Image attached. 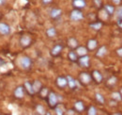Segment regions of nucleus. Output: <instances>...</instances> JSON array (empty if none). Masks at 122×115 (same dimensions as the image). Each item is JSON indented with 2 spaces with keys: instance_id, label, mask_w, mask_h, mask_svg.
<instances>
[{
  "instance_id": "obj_28",
  "label": "nucleus",
  "mask_w": 122,
  "mask_h": 115,
  "mask_svg": "<svg viewBox=\"0 0 122 115\" xmlns=\"http://www.w3.org/2000/svg\"><path fill=\"white\" fill-rule=\"evenodd\" d=\"M102 27V23H94V24H91V25H90V28L96 29V30L101 29Z\"/></svg>"
},
{
  "instance_id": "obj_8",
  "label": "nucleus",
  "mask_w": 122,
  "mask_h": 115,
  "mask_svg": "<svg viewBox=\"0 0 122 115\" xmlns=\"http://www.w3.org/2000/svg\"><path fill=\"white\" fill-rule=\"evenodd\" d=\"M56 85L60 88H65L68 85V80L67 77H63V76H59L56 79Z\"/></svg>"
},
{
  "instance_id": "obj_4",
  "label": "nucleus",
  "mask_w": 122,
  "mask_h": 115,
  "mask_svg": "<svg viewBox=\"0 0 122 115\" xmlns=\"http://www.w3.org/2000/svg\"><path fill=\"white\" fill-rule=\"evenodd\" d=\"M78 62L82 67L87 68V67H89V57L87 55L82 56L78 58Z\"/></svg>"
},
{
  "instance_id": "obj_36",
  "label": "nucleus",
  "mask_w": 122,
  "mask_h": 115,
  "mask_svg": "<svg viewBox=\"0 0 122 115\" xmlns=\"http://www.w3.org/2000/svg\"><path fill=\"white\" fill-rule=\"evenodd\" d=\"M117 55H118V56L122 57V47H121V48H119V49H117Z\"/></svg>"
},
{
  "instance_id": "obj_38",
  "label": "nucleus",
  "mask_w": 122,
  "mask_h": 115,
  "mask_svg": "<svg viewBox=\"0 0 122 115\" xmlns=\"http://www.w3.org/2000/svg\"><path fill=\"white\" fill-rule=\"evenodd\" d=\"M116 5H119L120 4V2H121V0H112Z\"/></svg>"
},
{
  "instance_id": "obj_14",
  "label": "nucleus",
  "mask_w": 122,
  "mask_h": 115,
  "mask_svg": "<svg viewBox=\"0 0 122 115\" xmlns=\"http://www.w3.org/2000/svg\"><path fill=\"white\" fill-rule=\"evenodd\" d=\"M76 53H77V55L80 56V57L85 56V55L87 54V49H86V47H84V46H79V47H77Z\"/></svg>"
},
{
  "instance_id": "obj_12",
  "label": "nucleus",
  "mask_w": 122,
  "mask_h": 115,
  "mask_svg": "<svg viewBox=\"0 0 122 115\" xmlns=\"http://www.w3.org/2000/svg\"><path fill=\"white\" fill-rule=\"evenodd\" d=\"M72 5L77 9H83L86 7V1L85 0H73Z\"/></svg>"
},
{
  "instance_id": "obj_39",
  "label": "nucleus",
  "mask_w": 122,
  "mask_h": 115,
  "mask_svg": "<svg viewBox=\"0 0 122 115\" xmlns=\"http://www.w3.org/2000/svg\"><path fill=\"white\" fill-rule=\"evenodd\" d=\"M67 114H74V112H73V110H69L67 112Z\"/></svg>"
},
{
  "instance_id": "obj_37",
  "label": "nucleus",
  "mask_w": 122,
  "mask_h": 115,
  "mask_svg": "<svg viewBox=\"0 0 122 115\" xmlns=\"http://www.w3.org/2000/svg\"><path fill=\"white\" fill-rule=\"evenodd\" d=\"M41 1H42V3L45 4V5H47V4H49V3L52 2V0H41Z\"/></svg>"
},
{
  "instance_id": "obj_34",
  "label": "nucleus",
  "mask_w": 122,
  "mask_h": 115,
  "mask_svg": "<svg viewBox=\"0 0 122 115\" xmlns=\"http://www.w3.org/2000/svg\"><path fill=\"white\" fill-rule=\"evenodd\" d=\"M117 17L118 18H122V6L118 9V11H117Z\"/></svg>"
},
{
  "instance_id": "obj_33",
  "label": "nucleus",
  "mask_w": 122,
  "mask_h": 115,
  "mask_svg": "<svg viewBox=\"0 0 122 115\" xmlns=\"http://www.w3.org/2000/svg\"><path fill=\"white\" fill-rule=\"evenodd\" d=\"M41 95H42V96H45L46 94L48 93L47 89H45V88H44V89H41ZM47 95H48V94H47Z\"/></svg>"
},
{
  "instance_id": "obj_20",
  "label": "nucleus",
  "mask_w": 122,
  "mask_h": 115,
  "mask_svg": "<svg viewBox=\"0 0 122 115\" xmlns=\"http://www.w3.org/2000/svg\"><path fill=\"white\" fill-rule=\"evenodd\" d=\"M74 107H75V109L79 112H82L85 109V106H84L83 102H81V101H77L76 103L74 104Z\"/></svg>"
},
{
  "instance_id": "obj_11",
  "label": "nucleus",
  "mask_w": 122,
  "mask_h": 115,
  "mask_svg": "<svg viewBox=\"0 0 122 115\" xmlns=\"http://www.w3.org/2000/svg\"><path fill=\"white\" fill-rule=\"evenodd\" d=\"M24 88L22 86H19L16 88V90L14 91V95L16 98H23L24 97Z\"/></svg>"
},
{
  "instance_id": "obj_5",
  "label": "nucleus",
  "mask_w": 122,
  "mask_h": 115,
  "mask_svg": "<svg viewBox=\"0 0 122 115\" xmlns=\"http://www.w3.org/2000/svg\"><path fill=\"white\" fill-rule=\"evenodd\" d=\"M20 64L24 69H28L31 66V59L28 57H23L20 60Z\"/></svg>"
},
{
  "instance_id": "obj_18",
  "label": "nucleus",
  "mask_w": 122,
  "mask_h": 115,
  "mask_svg": "<svg viewBox=\"0 0 122 115\" xmlns=\"http://www.w3.org/2000/svg\"><path fill=\"white\" fill-rule=\"evenodd\" d=\"M67 80H68V85H69V87H70L71 89H74V88L76 87V81H75L71 76L68 75V76H67Z\"/></svg>"
},
{
  "instance_id": "obj_19",
  "label": "nucleus",
  "mask_w": 122,
  "mask_h": 115,
  "mask_svg": "<svg viewBox=\"0 0 122 115\" xmlns=\"http://www.w3.org/2000/svg\"><path fill=\"white\" fill-rule=\"evenodd\" d=\"M25 90L27 91V92H28L29 94H34V93H35V92H34V90H33V87H32V84H31L30 82L25 81Z\"/></svg>"
},
{
  "instance_id": "obj_7",
  "label": "nucleus",
  "mask_w": 122,
  "mask_h": 115,
  "mask_svg": "<svg viewBox=\"0 0 122 115\" xmlns=\"http://www.w3.org/2000/svg\"><path fill=\"white\" fill-rule=\"evenodd\" d=\"M0 33L2 35H9L10 33V28L5 23H0Z\"/></svg>"
},
{
  "instance_id": "obj_32",
  "label": "nucleus",
  "mask_w": 122,
  "mask_h": 115,
  "mask_svg": "<svg viewBox=\"0 0 122 115\" xmlns=\"http://www.w3.org/2000/svg\"><path fill=\"white\" fill-rule=\"evenodd\" d=\"M94 4L96 5L97 8H100L102 6V1L101 0H94Z\"/></svg>"
},
{
  "instance_id": "obj_17",
  "label": "nucleus",
  "mask_w": 122,
  "mask_h": 115,
  "mask_svg": "<svg viewBox=\"0 0 122 115\" xmlns=\"http://www.w3.org/2000/svg\"><path fill=\"white\" fill-rule=\"evenodd\" d=\"M68 44H69V46H70L71 48H72V49L78 47V42H77V40L75 38H71V39L69 40V42H68Z\"/></svg>"
},
{
  "instance_id": "obj_6",
  "label": "nucleus",
  "mask_w": 122,
  "mask_h": 115,
  "mask_svg": "<svg viewBox=\"0 0 122 115\" xmlns=\"http://www.w3.org/2000/svg\"><path fill=\"white\" fill-rule=\"evenodd\" d=\"M20 43H21V45H22L23 47H27V46L30 45L31 38L29 36H27V35H24V36H22L21 39H20Z\"/></svg>"
},
{
  "instance_id": "obj_22",
  "label": "nucleus",
  "mask_w": 122,
  "mask_h": 115,
  "mask_svg": "<svg viewBox=\"0 0 122 115\" xmlns=\"http://www.w3.org/2000/svg\"><path fill=\"white\" fill-rule=\"evenodd\" d=\"M46 34H47L48 37H55L56 34V29H55V28H50V29H48L47 31H46Z\"/></svg>"
},
{
  "instance_id": "obj_31",
  "label": "nucleus",
  "mask_w": 122,
  "mask_h": 115,
  "mask_svg": "<svg viewBox=\"0 0 122 115\" xmlns=\"http://www.w3.org/2000/svg\"><path fill=\"white\" fill-rule=\"evenodd\" d=\"M56 114H58V115H62L63 113H64V110L61 109V108H56Z\"/></svg>"
},
{
  "instance_id": "obj_30",
  "label": "nucleus",
  "mask_w": 122,
  "mask_h": 115,
  "mask_svg": "<svg viewBox=\"0 0 122 115\" xmlns=\"http://www.w3.org/2000/svg\"><path fill=\"white\" fill-rule=\"evenodd\" d=\"M116 81H117V77L112 76L111 78H109V80H108V84H110V85H114V84L116 83Z\"/></svg>"
},
{
  "instance_id": "obj_25",
  "label": "nucleus",
  "mask_w": 122,
  "mask_h": 115,
  "mask_svg": "<svg viewBox=\"0 0 122 115\" xmlns=\"http://www.w3.org/2000/svg\"><path fill=\"white\" fill-rule=\"evenodd\" d=\"M112 98H113L114 100H116V101H120L122 99L120 92H113V93H112Z\"/></svg>"
},
{
  "instance_id": "obj_2",
  "label": "nucleus",
  "mask_w": 122,
  "mask_h": 115,
  "mask_svg": "<svg viewBox=\"0 0 122 115\" xmlns=\"http://www.w3.org/2000/svg\"><path fill=\"white\" fill-rule=\"evenodd\" d=\"M48 96V102H49V105L51 108H56V106L57 105V95L55 93V92H49V94L47 95Z\"/></svg>"
},
{
  "instance_id": "obj_9",
  "label": "nucleus",
  "mask_w": 122,
  "mask_h": 115,
  "mask_svg": "<svg viewBox=\"0 0 122 115\" xmlns=\"http://www.w3.org/2000/svg\"><path fill=\"white\" fill-rule=\"evenodd\" d=\"M92 77L98 83H101L102 81V74L99 72V71H97V70L93 71V73H92Z\"/></svg>"
},
{
  "instance_id": "obj_3",
  "label": "nucleus",
  "mask_w": 122,
  "mask_h": 115,
  "mask_svg": "<svg viewBox=\"0 0 122 115\" xmlns=\"http://www.w3.org/2000/svg\"><path fill=\"white\" fill-rule=\"evenodd\" d=\"M91 75L88 74V73H81L80 75H79V79L81 81V83H83L84 85H87L90 83L91 81Z\"/></svg>"
},
{
  "instance_id": "obj_1",
  "label": "nucleus",
  "mask_w": 122,
  "mask_h": 115,
  "mask_svg": "<svg viewBox=\"0 0 122 115\" xmlns=\"http://www.w3.org/2000/svg\"><path fill=\"white\" fill-rule=\"evenodd\" d=\"M71 21H74V22H78L80 20H82L84 18V15H83V12L79 10H74L71 12Z\"/></svg>"
},
{
  "instance_id": "obj_29",
  "label": "nucleus",
  "mask_w": 122,
  "mask_h": 115,
  "mask_svg": "<svg viewBox=\"0 0 122 115\" xmlns=\"http://www.w3.org/2000/svg\"><path fill=\"white\" fill-rule=\"evenodd\" d=\"M87 114L88 115H96L97 114V109L95 107H90L88 111H87Z\"/></svg>"
},
{
  "instance_id": "obj_21",
  "label": "nucleus",
  "mask_w": 122,
  "mask_h": 115,
  "mask_svg": "<svg viewBox=\"0 0 122 115\" xmlns=\"http://www.w3.org/2000/svg\"><path fill=\"white\" fill-rule=\"evenodd\" d=\"M107 52V49L105 46H102L100 47V49L97 51V57H100V58H102L103 56H105Z\"/></svg>"
},
{
  "instance_id": "obj_24",
  "label": "nucleus",
  "mask_w": 122,
  "mask_h": 115,
  "mask_svg": "<svg viewBox=\"0 0 122 115\" xmlns=\"http://www.w3.org/2000/svg\"><path fill=\"white\" fill-rule=\"evenodd\" d=\"M104 9H105V12H106L108 14L112 15L115 12V8L113 6H110V5H105L104 6Z\"/></svg>"
},
{
  "instance_id": "obj_15",
  "label": "nucleus",
  "mask_w": 122,
  "mask_h": 115,
  "mask_svg": "<svg viewBox=\"0 0 122 115\" xmlns=\"http://www.w3.org/2000/svg\"><path fill=\"white\" fill-rule=\"evenodd\" d=\"M41 81H39V80H36V81H34V83L32 84V87H33V90H34V92H41Z\"/></svg>"
},
{
  "instance_id": "obj_27",
  "label": "nucleus",
  "mask_w": 122,
  "mask_h": 115,
  "mask_svg": "<svg viewBox=\"0 0 122 115\" xmlns=\"http://www.w3.org/2000/svg\"><path fill=\"white\" fill-rule=\"evenodd\" d=\"M36 110L39 114H45V109L41 105H38L37 108H36Z\"/></svg>"
},
{
  "instance_id": "obj_26",
  "label": "nucleus",
  "mask_w": 122,
  "mask_h": 115,
  "mask_svg": "<svg viewBox=\"0 0 122 115\" xmlns=\"http://www.w3.org/2000/svg\"><path fill=\"white\" fill-rule=\"evenodd\" d=\"M95 96H96V99H97V101L98 102H100L101 104H104V102H105V99H104V97L101 94V93H96L95 94Z\"/></svg>"
},
{
  "instance_id": "obj_13",
  "label": "nucleus",
  "mask_w": 122,
  "mask_h": 115,
  "mask_svg": "<svg viewBox=\"0 0 122 115\" xmlns=\"http://www.w3.org/2000/svg\"><path fill=\"white\" fill-rule=\"evenodd\" d=\"M61 13H62V11H61L60 9H53L51 11V12H50V15H51L52 18L56 19V18H58L60 16Z\"/></svg>"
},
{
  "instance_id": "obj_16",
  "label": "nucleus",
  "mask_w": 122,
  "mask_h": 115,
  "mask_svg": "<svg viewBox=\"0 0 122 115\" xmlns=\"http://www.w3.org/2000/svg\"><path fill=\"white\" fill-rule=\"evenodd\" d=\"M97 45H98V42L96 40H89L87 42V49L88 50H94V49H96Z\"/></svg>"
},
{
  "instance_id": "obj_40",
  "label": "nucleus",
  "mask_w": 122,
  "mask_h": 115,
  "mask_svg": "<svg viewBox=\"0 0 122 115\" xmlns=\"http://www.w3.org/2000/svg\"><path fill=\"white\" fill-rule=\"evenodd\" d=\"M120 94H121V97H122V89H121V91H120Z\"/></svg>"
},
{
  "instance_id": "obj_35",
  "label": "nucleus",
  "mask_w": 122,
  "mask_h": 115,
  "mask_svg": "<svg viewBox=\"0 0 122 115\" xmlns=\"http://www.w3.org/2000/svg\"><path fill=\"white\" fill-rule=\"evenodd\" d=\"M117 25L122 29V18H118L117 19Z\"/></svg>"
},
{
  "instance_id": "obj_23",
  "label": "nucleus",
  "mask_w": 122,
  "mask_h": 115,
  "mask_svg": "<svg viewBox=\"0 0 122 115\" xmlns=\"http://www.w3.org/2000/svg\"><path fill=\"white\" fill-rule=\"evenodd\" d=\"M69 58L71 61H76V60H78V55H77V53L74 52V51H71L69 53Z\"/></svg>"
},
{
  "instance_id": "obj_10",
  "label": "nucleus",
  "mask_w": 122,
  "mask_h": 115,
  "mask_svg": "<svg viewBox=\"0 0 122 115\" xmlns=\"http://www.w3.org/2000/svg\"><path fill=\"white\" fill-rule=\"evenodd\" d=\"M63 47L61 44H56V46H54V48L51 50V55L52 56H57L60 54V52L62 51Z\"/></svg>"
}]
</instances>
